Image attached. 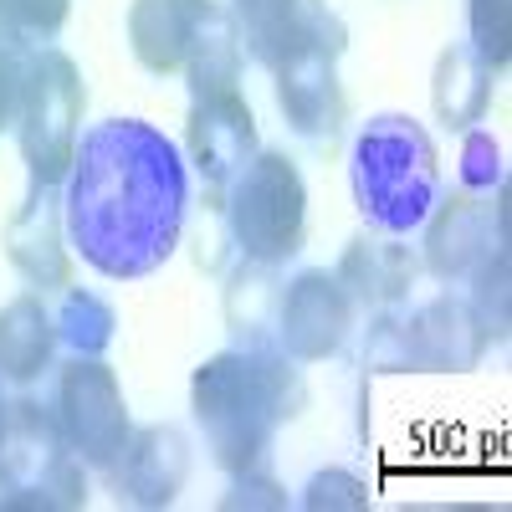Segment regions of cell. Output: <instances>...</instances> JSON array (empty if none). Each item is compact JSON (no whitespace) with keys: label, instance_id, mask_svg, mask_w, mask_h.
Returning a JSON list of instances; mask_svg holds the SVG:
<instances>
[{"label":"cell","instance_id":"obj_5","mask_svg":"<svg viewBox=\"0 0 512 512\" xmlns=\"http://www.w3.org/2000/svg\"><path fill=\"white\" fill-rule=\"evenodd\" d=\"M226 226L246 262L282 267L287 256H297L303 226H308V185L287 154H272V149L256 154L231 180Z\"/></svg>","mask_w":512,"mask_h":512},{"label":"cell","instance_id":"obj_26","mask_svg":"<svg viewBox=\"0 0 512 512\" xmlns=\"http://www.w3.org/2000/svg\"><path fill=\"white\" fill-rule=\"evenodd\" d=\"M31 47L16 36L0 31V134L6 128H16L21 118V98H26V77H31Z\"/></svg>","mask_w":512,"mask_h":512},{"label":"cell","instance_id":"obj_18","mask_svg":"<svg viewBox=\"0 0 512 512\" xmlns=\"http://www.w3.org/2000/svg\"><path fill=\"white\" fill-rule=\"evenodd\" d=\"M195 98H210V93H231L236 77H241V26L226 6H210L190 36V52H185V67Z\"/></svg>","mask_w":512,"mask_h":512},{"label":"cell","instance_id":"obj_9","mask_svg":"<svg viewBox=\"0 0 512 512\" xmlns=\"http://www.w3.org/2000/svg\"><path fill=\"white\" fill-rule=\"evenodd\" d=\"M354 297L349 287L338 282L333 272L323 267H308L297 272L282 297H277V349L292 359V364H323L333 359L338 349L349 344V328H354Z\"/></svg>","mask_w":512,"mask_h":512},{"label":"cell","instance_id":"obj_1","mask_svg":"<svg viewBox=\"0 0 512 512\" xmlns=\"http://www.w3.org/2000/svg\"><path fill=\"white\" fill-rule=\"evenodd\" d=\"M185 159L154 123L108 118L77 139L62 180V221L82 262L113 282L159 272L185 226Z\"/></svg>","mask_w":512,"mask_h":512},{"label":"cell","instance_id":"obj_20","mask_svg":"<svg viewBox=\"0 0 512 512\" xmlns=\"http://www.w3.org/2000/svg\"><path fill=\"white\" fill-rule=\"evenodd\" d=\"M277 297L282 282L272 277L267 262H241L226 282V323L236 338H246V349H267L262 333L277 323Z\"/></svg>","mask_w":512,"mask_h":512},{"label":"cell","instance_id":"obj_12","mask_svg":"<svg viewBox=\"0 0 512 512\" xmlns=\"http://www.w3.org/2000/svg\"><path fill=\"white\" fill-rule=\"evenodd\" d=\"M256 154H262V144H256V118H251V108L236 88L195 98V108H190V159L210 185L216 190L231 185Z\"/></svg>","mask_w":512,"mask_h":512},{"label":"cell","instance_id":"obj_14","mask_svg":"<svg viewBox=\"0 0 512 512\" xmlns=\"http://www.w3.org/2000/svg\"><path fill=\"white\" fill-rule=\"evenodd\" d=\"M118 466V492L134 507H169L190 477V441L175 425H144L128 436Z\"/></svg>","mask_w":512,"mask_h":512},{"label":"cell","instance_id":"obj_24","mask_svg":"<svg viewBox=\"0 0 512 512\" xmlns=\"http://www.w3.org/2000/svg\"><path fill=\"white\" fill-rule=\"evenodd\" d=\"M67 26V0H0V31L41 52Z\"/></svg>","mask_w":512,"mask_h":512},{"label":"cell","instance_id":"obj_13","mask_svg":"<svg viewBox=\"0 0 512 512\" xmlns=\"http://www.w3.org/2000/svg\"><path fill=\"white\" fill-rule=\"evenodd\" d=\"M62 200H57V185H36L31 180V195L26 205L16 210V221L6 231V251L11 262L21 267V277L41 292H62L72 282V256L62 246Z\"/></svg>","mask_w":512,"mask_h":512},{"label":"cell","instance_id":"obj_10","mask_svg":"<svg viewBox=\"0 0 512 512\" xmlns=\"http://www.w3.org/2000/svg\"><path fill=\"white\" fill-rule=\"evenodd\" d=\"M431 231H425V267L441 282L472 277L492 251L507 246V185L497 190V205L477 190H456L451 200H436Z\"/></svg>","mask_w":512,"mask_h":512},{"label":"cell","instance_id":"obj_23","mask_svg":"<svg viewBox=\"0 0 512 512\" xmlns=\"http://www.w3.org/2000/svg\"><path fill=\"white\" fill-rule=\"evenodd\" d=\"M466 21H472V41L466 47L482 57V67L492 77H502L507 57H512V0H472Z\"/></svg>","mask_w":512,"mask_h":512},{"label":"cell","instance_id":"obj_28","mask_svg":"<svg viewBox=\"0 0 512 512\" xmlns=\"http://www.w3.org/2000/svg\"><path fill=\"white\" fill-rule=\"evenodd\" d=\"M461 185L477 190V195H492V190L507 185L502 149H497L492 134H466V144H461Z\"/></svg>","mask_w":512,"mask_h":512},{"label":"cell","instance_id":"obj_21","mask_svg":"<svg viewBox=\"0 0 512 512\" xmlns=\"http://www.w3.org/2000/svg\"><path fill=\"white\" fill-rule=\"evenodd\" d=\"M236 21L246 31V47L262 67H282L297 47V26H303V0H236Z\"/></svg>","mask_w":512,"mask_h":512},{"label":"cell","instance_id":"obj_29","mask_svg":"<svg viewBox=\"0 0 512 512\" xmlns=\"http://www.w3.org/2000/svg\"><path fill=\"white\" fill-rule=\"evenodd\" d=\"M221 507L226 512H236V507H287V497L272 477H256V466H251V472H236V487L221 497Z\"/></svg>","mask_w":512,"mask_h":512},{"label":"cell","instance_id":"obj_6","mask_svg":"<svg viewBox=\"0 0 512 512\" xmlns=\"http://www.w3.org/2000/svg\"><path fill=\"white\" fill-rule=\"evenodd\" d=\"M349 47V31L323 0H303L297 47L277 67V108L308 139H333L344 123V88H338V57Z\"/></svg>","mask_w":512,"mask_h":512},{"label":"cell","instance_id":"obj_17","mask_svg":"<svg viewBox=\"0 0 512 512\" xmlns=\"http://www.w3.org/2000/svg\"><path fill=\"white\" fill-rule=\"evenodd\" d=\"M57 318L47 308V297L21 292L0 308V379L11 384H31L52 369L57 354Z\"/></svg>","mask_w":512,"mask_h":512},{"label":"cell","instance_id":"obj_4","mask_svg":"<svg viewBox=\"0 0 512 512\" xmlns=\"http://www.w3.org/2000/svg\"><path fill=\"white\" fill-rule=\"evenodd\" d=\"M0 507L16 512H72L88 507V482H82V461L72 456L62 425L47 405L16 400L6 420V441H0Z\"/></svg>","mask_w":512,"mask_h":512},{"label":"cell","instance_id":"obj_27","mask_svg":"<svg viewBox=\"0 0 512 512\" xmlns=\"http://www.w3.org/2000/svg\"><path fill=\"white\" fill-rule=\"evenodd\" d=\"M303 507L308 512H359V507H369V487L354 472H344V466H328V472H318L308 482Z\"/></svg>","mask_w":512,"mask_h":512},{"label":"cell","instance_id":"obj_8","mask_svg":"<svg viewBox=\"0 0 512 512\" xmlns=\"http://www.w3.org/2000/svg\"><path fill=\"white\" fill-rule=\"evenodd\" d=\"M57 425L77 461L113 466L123 456L128 436H134V420H128L118 374L103 359L72 354V364L57 379Z\"/></svg>","mask_w":512,"mask_h":512},{"label":"cell","instance_id":"obj_2","mask_svg":"<svg viewBox=\"0 0 512 512\" xmlns=\"http://www.w3.org/2000/svg\"><path fill=\"white\" fill-rule=\"evenodd\" d=\"M190 405L205 425L216 466L236 477L262 466L282 420L303 415L308 384L282 349H226L195 369Z\"/></svg>","mask_w":512,"mask_h":512},{"label":"cell","instance_id":"obj_22","mask_svg":"<svg viewBox=\"0 0 512 512\" xmlns=\"http://www.w3.org/2000/svg\"><path fill=\"white\" fill-rule=\"evenodd\" d=\"M52 318H57V338L72 349V354H88V359H103V349L113 344V328H118V318H113V308L103 303V297H93V292H82V287H62V303L52 308Z\"/></svg>","mask_w":512,"mask_h":512},{"label":"cell","instance_id":"obj_11","mask_svg":"<svg viewBox=\"0 0 512 512\" xmlns=\"http://www.w3.org/2000/svg\"><path fill=\"white\" fill-rule=\"evenodd\" d=\"M395 333H400V364L420 374H461L477 369L487 354V333L461 297H436L410 318H395Z\"/></svg>","mask_w":512,"mask_h":512},{"label":"cell","instance_id":"obj_19","mask_svg":"<svg viewBox=\"0 0 512 512\" xmlns=\"http://www.w3.org/2000/svg\"><path fill=\"white\" fill-rule=\"evenodd\" d=\"M487 98H492V72L482 67V57L466 47V41L461 47H446L436 57V77H431L436 118L451 123V128H472V123H482Z\"/></svg>","mask_w":512,"mask_h":512},{"label":"cell","instance_id":"obj_30","mask_svg":"<svg viewBox=\"0 0 512 512\" xmlns=\"http://www.w3.org/2000/svg\"><path fill=\"white\" fill-rule=\"evenodd\" d=\"M6 420H11V405H6V395H0V441H6Z\"/></svg>","mask_w":512,"mask_h":512},{"label":"cell","instance_id":"obj_16","mask_svg":"<svg viewBox=\"0 0 512 512\" xmlns=\"http://www.w3.org/2000/svg\"><path fill=\"white\" fill-rule=\"evenodd\" d=\"M210 6L216 0H134L128 6V47L159 77L180 72L185 52H190V36Z\"/></svg>","mask_w":512,"mask_h":512},{"label":"cell","instance_id":"obj_3","mask_svg":"<svg viewBox=\"0 0 512 512\" xmlns=\"http://www.w3.org/2000/svg\"><path fill=\"white\" fill-rule=\"evenodd\" d=\"M349 180H354V200L369 231L405 236L425 226V216L441 200V159H436L431 134L415 118L379 113L354 139Z\"/></svg>","mask_w":512,"mask_h":512},{"label":"cell","instance_id":"obj_7","mask_svg":"<svg viewBox=\"0 0 512 512\" xmlns=\"http://www.w3.org/2000/svg\"><path fill=\"white\" fill-rule=\"evenodd\" d=\"M88 108V88H82V72L67 52L41 47L31 57V77H26V98H21V159L31 169L36 185H62L72 154H77V123Z\"/></svg>","mask_w":512,"mask_h":512},{"label":"cell","instance_id":"obj_25","mask_svg":"<svg viewBox=\"0 0 512 512\" xmlns=\"http://www.w3.org/2000/svg\"><path fill=\"white\" fill-rule=\"evenodd\" d=\"M472 277H477V297H472L466 308L477 313L487 344H492V338H507V246L492 251Z\"/></svg>","mask_w":512,"mask_h":512},{"label":"cell","instance_id":"obj_15","mask_svg":"<svg viewBox=\"0 0 512 512\" xmlns=\"http://www.w3.org/2000/svg\"><path fill=\"white\" fill-rule=\"evenodd\" d=\"M338 282L349 287L354 308H374V313H390L395 303H405V292L415 287L420 277V262L415 251L400 241V236H384V231H364L344 246L338 256Z\"/></svg>","mask_w":512,"mask_h":512}]
</instances>
